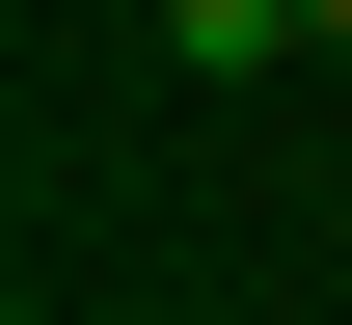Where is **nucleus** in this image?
<instances>
[{
    "mask_svg": "<svg viewBox=\"0 0 352 325\" xmlns=\"http://www.w3.org/2000/svg\"><path fill=\"white\" fill-rule=\"evenodd\" d=\"M298 27H325V54H352V0H298Z\"/></svg>",
    "mask_w": 352,
    "mask_h": 325,
    "instance_id": "2",
    "label": "nucleus"
},
{
    "mask_svg": "<svg viewBox=\"0 0 352 325\" xmlns=\"http://www.w3.org/2000/svg\"><path fill=\"white\" fill-rule=\"evenodd\" d=\"M135 27H163V82H271V54H298V0H135Z\"/></svg>",
    "mask_w": 352,
    "mask_h": 325,
    "instance_id": "1",
    "label": "nucleus"
}]
</instances>
